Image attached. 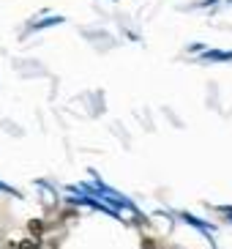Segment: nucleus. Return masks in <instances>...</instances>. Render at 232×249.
<instances>
[]
</instances>
